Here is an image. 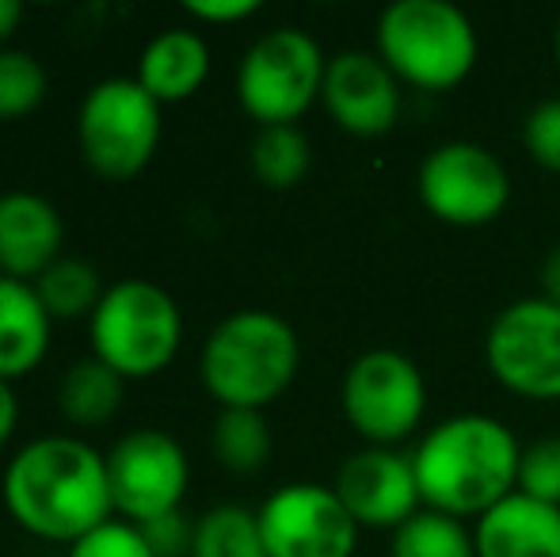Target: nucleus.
<instances>
[{
	"mask_svg": "<svg viewBox=\"0 0 560 557\" xmlns=\"http://www.w3.org/2000/svg\"><path fill=\"white\" fill-rule=\"evenodd\" d=\"M4 508L27 535L73 546L115 515L107 454L77 436H43L4 466Z\"/></svg>",
	"mask_w": 560,
	"mask_h": 557,
	"instance_id": "nucleus-1",
	"label": "nucleus"
},
{
	"mask_svg": "<svg viewBox=\"0 0 560 557\" xmlns=\"http://www.w3.org/2000/svg\"><path fill=\"white\" fill-rule=\"evenodd\" d=\"M523 443L488 413H457L439 420L416 443L412 466L423 508L477 523L518 489Z\"/></svg>",
	"mask_w": 560,
	"mask_h": 557,
	"instance_id": "nucleus-2",
	"label": "nucleus"
},
{
	"mask_svg": "<svg viewBox=\"0 0 560 557\" xmlns=\"http://www.w3.org/2000/svg\"><path fill=\"white\" fill-rule=\"evenodd\" d=\"M302 367L294 325L271 310H236L210 328L199 356L207 394L222 409L264 413L290 390Z\"/></svg>",
	"mask_w": 560,
	"mask_h": 557,
	"instance_id": "nucleus-3",
	"label": "nucleus"
},
{
	"mask_svg": "<svg viewBox=\"0 0 560 557\" xmlns=\"http://www.w3.org/2000/svg\"><path fill=\"white\" fill-rule=\"evenodd\" d=\"M374 43L397 81L423 92L457 89L480 58L477 27L450 0H397L377 15Z\"/></svg>",
	"mask_w": 560,
	"mask_h": 557,
	"instance_id": "nucleus-4",
	"label": "nucleus"
},
{
	"mask_svg": "<svg viewBox=\"0 0 560 557\" xmlns=\"http://www.w3.org/2000/svg\"><path fill=\"white\" fill-rule=\"evenodd\" d=\"M92 356L118 379H153L168 371L184 344V313L164 287L122 279L107 287L104 302L89 317Z\"/></svg>",
	"mask_w": 560,
	"mask_h": 557,
	"instance_id": "nucleus-5",
	"label": "nucleus"
},
{
	"mask_svg": "<svg viewBox=\"0 0 560 557\" xmlns=\"http://www.w3.org/2000/svg\"><path fill=\"white\" fill-rule=\"evenodd\" d=\"M328 58L302 27H275L244 50L236 66V100L259 127H294L320 100Z\"/></svg>",
	"mask_w": 560,
	"mask_h": 557,
	"instance_id": "nucleus-6",
	"label": "nucleus"
},
{
	"mask_svg": "<svg viewBox=\"0 0 560 557\" xmlns=\"http://www.w3.org/2000/svg\"><path fill=\"white\" fill-rule=\"evenodd\" d=\"M161 146V104L133 77H107L77 107V149L104 179H133Z\"/></svg>",
	"mask_w": 560,
	"mask_h": 557,
	"instance_id": "nucleus-7",
	"label": "nucleus"
},
{
	"mask_svg": "<svg viewBox=\"0 0 560 557\" xmlns=\"http://www.w3.org/2000/svg\"><path fill=\"white\" fill-rule=\"evenodd\" d=\"M339 405L347 423L366 439V446H397L423 423L428 382L412 356L370 348L347 367Z\"/></svg>",
	"mask_w": 560,
	"mask_h": 557,
	"instance_id": "nucleus-8",
	"label": "nucleus"
},
{
	"mask_svg": "<svg viewBox=\"0 0 560 557\" xmlns=\"http://www.w3.org/2000/svg\"><path fill=\"white\" fill-rule=\"evenodd\" d=\"M485 363L508 394L560 402V305L541 294L503 305L485 333Z\"/></svg>",
	"mask_w": 560,
	"mask_h": 557,
	"instance_id": "nucleus-9",
	"label": "nucleus"
},
{
	"mask_svg": "<svg viewBox=\"0 0 560 557\" xmlns=\"http://www.w3.org/2000/svg\"><path fill=\"white\" fill-rule=\"evenodd\" d=\"M416 192L435 222L477 230L508 210L511 176L492 149L457 138L443 141L423 156L420 172H416Z\"/></svg>",
	"mask_w": 560,
	"mask_h": 557,
	"instance_id": "nucleus-10",
	"label": "nucleus"
},
{
	"mask_svg": "<svg viewBox=\"0 0 560 557\" xmlns=\"http://www.w3.org/2000/svg\"><path fill=\"white\" fill-rule=\"evenodd\" d=\"M107 481L115 512L126 523H145L184 508L191 466L176 436L161 428H138L115 439L107 451Z\"/></svg>",
	"mask_w": 560,
	"mask_h": 557,
	"instance_id": "nucleus-11",
	"label": "nucleus"
},
{
	"mask_svg": "<svg viewBox=\"0 0 560 557\" xmlns=\"http://www.w3.org/2000/svg\"><path fill=\"white\" fill-rule=\"evenodd\" d=\"M256 512L267 557H351L359 543V523L332 485H282Z\"/></svg>",
	"mask_w": 560,
	"mask_h": 557,
	"instance_id": "nucleus-12",
	"label": "nucleus"
},
{
	"mask_svg": "<svg viewBox=\"0 0 560 557\" xmlns=\"http://www.w3.org/2000/svg\"><path fill=\"white\" fill-rule=\"evenodd\" d=\"M332 489L351 512V520L359 523V531H397L416 512H423L412 451L405 454L397 446H362V451H354L336 469Z\"/></svg>",
	"mask_w": 560,
	"mask_h": 557,
	"instance_id": "nucleus-13",
	"label": "nucleus"
},
{
	"mask_svg": "<svg viewBox=\"0 0 560 557\" xmlns=\"http://www.w3.org/2000/svg\"><path fill=\"white\" fill-rule=\"evenodd\" d=\"M320 104L343 135L382 138L400 119V81L377 50H339L328 58Z\"/></svg>",
	"mask_w": 560,
	"mask_h": 557,
	"instance_id": "nucleus-14",
	"label": "nucleus"
},
{
	"mask_svg": "<svg viewBox=\"0 0 560 557\" xmlns=\"http://www.w3.org/2000/svg\"><path fill=\"white\" fill-rule=\"evenodd\" d=\"M61 245H66V222L46 195H0V276L35 282L61 260Z\"/></svg>",
	"mask_w": 560,
	"mask_h": 557,
	"instance_id": "nucleus-15",
	"label": "nucleus"
},
{
	"mask_svg": "<svg viewBox=\"0 0 560 557\" xmlns=\"http://www.w3.org/2000/svg\"><path fill=\"white\" fill-rule=\"evenodd\" d=\"M477 557H560V508L511 492L472 523Z\"/></svg>",
	"mask_w": 560,
	"mask_h": 557,
	"instance_id": "nucleus-16",
	"label": "nucleus"
},
{
	"mask_svg": "<svg viewBox=\"0 0 560 557\" xmlns=\"http://www.w3.org/2000/svg\"><path fill=\"white\" fill-rule=\"evenodd\" d=\"M210 77V46L199 31L168 27L149 38L138 58L133 81L156 100V104H184L207 84Z\"/></svg>",
	"mask_w": 560,
	"mask_h": 557,
	"instance_id": "nucleus-17",
	"label": "nucleus"
},
{
	"mask_svg": "<svg viewBox=\"0 0 560 557\" xmlns=\"http://www.w3.org/2000/svg\"><path fill=\"white\" fill-rule=\"evenodd\" d=\"M54 317L38 302L35 287L0 276V382L31 374L50 351Z\"/></svg>",
	"mask_w": 560,
	"mask_h": 557,
	"instance_id": "nucleus-18",
	"label": "nucleus"
},
{
	"mask_svg": "<svg viewBox=\"0 0 560 557\" xmlns=\"http://www.w3.org/2000/svg\"><path fill=\"white\" fill-rule=\"evenodd\" d=\"M126 379H118L107 363H100L96 356L77 359L58 386V409L73 428H100V423L115 420V413L122 409Z\"/></svg>",
	"mask_w": 560,
	"mask_h": 557,
	"instance_id": "nucleus-19",
	"label": "nucleus"
},
{
	"mask_svg": "<svg viewBox=\"0 0 560 557\" xmlns=\"http://www.w3.org/2000/svg\"><path fill=\"white\" fill-rule=\"evenodd\" d=\"M38 302L46 305L54 321H77L92 317L96 305L104 302L107 287L100 282V271L89 260H77V256H61L54 268H46L35 282Z\"/></svg>",
	"mask_w": 560,
	"mask_h": 557,
	"instance_id": "nucleus-20",
	"label": "nucleus"
},
{
	"mask_svg": "<svg viewBox=\"0 0 560 557\" xmlns=\"http://www.w3.org/2000/svg\"><path fill=\"white\" fill-rule=\"evenodd\" d=\"M252 176L271 192H290L310 176L313 149L298 127H259L248 149Z\"/></svg>",
	"mask_w": 560,
	"mask_h": 557,
	"instance_id": "nucleus-21",
	"label": "nucleus"
},
{
	"mask_svg": "<svg viewBox=\"0 0 560 557\" xmlns=\"http://www.w3.org/2000/svg\"><path fill=\"white\" fill-rule=\"evenodd\" d=\"M191 557H267L259 512L244 504H218L195 520Z\"/></svg>",
	"mask_w": 560,
	"mask_h": 557,
	"instance_id": "nucleus-22",
	"label": "nucleus"
},
{
	"mask_svg": "<svg viewBox=\"0 0 560 557\" xmlns=\"http://www.w3.org/2000/svg\"><path fill=\"white\" fill-rule=\"evenodd\" d=\"M271 423L256 409H222L214 420V459L229 474H256L271 459Z\"/></svg>",
	"mask_w": 560,
	"mask_h": 557,
	"instance_id": "nucleus-23",
	"label": "nucleus"
},
{
	"mask_svg": "<svg viewBox=\"0 0 560 557\" xmlns=\"http://www.w3.org/2000/svg\"><path fill=\"white\" fill-rule=\"evenodd\" d=\"M389 557H477L472 527L443 512H416L405 527L393 531Z\"/></svg>",
	"mask_w": 560,
	"mask_h": 557,
	"instance_id": "nucleus-24",
	"label": "nucleus"
},
{
	"mask_svg": "<svg viewBox=\"0 0 560 557\" xmlns=\"http://www.w3.org/2000/svg\"><path fill=\"white\" fill-rule=\"evenodd\" d=\"M50 92V77H46L43 61L27 50H0V123L27 119L38 112Z\"/></svg>",
	"mask_w": 560,
	"mask_h": 557,
	"instance_id": "nucleus-25",
	"label": "nucleus"
},
{
	"mask_svg": "<svg viewBox=\"0 0 560 557\" xmlns=\"http://www.w3.org/2000/svg\"><path fill=\"white\" fill-rule=\"evenodd\" d=\"M523 497L560 508V436L534 439L518 459V489Z\"/></svg>",
	"mask_w": 560,
	"mask_h": 557,
	"instance_id": "nucleus-26",
	"label": "nucleus"
},
{
	"mask_svg": "<svg viewBox=\"0 0 560 557\" xmlns=\"http://www.w3.org/2000/svg\"><path fill=\"white\" fill-rule=\"evenodd\" d=\"M523 146L546 172L560 176V96H549L530 107L523 119Z\"/></svg>",
	"mask_w": 560,
	"mask_h": 557,
	"instance_id": "nucleus-27",
	"label": "nucleus"
},
{
	"mask_svg": "<svg viewBox=\"0 0 560 557\" xmlns=\"http://www.w3.org/2000/svg\"><path fill=\"white\" fill-rule=\"evenodd\" d=\"M66 557H153V550H149V543L138 531V523L107 520L104 527H96L84 538H77Z\"/></svg>",
	"mask_w": 560,
	"mask_h": 557,
	"instance_id": "nucleus-28",
	"label": "nucleus"
},
{
	"mask_svg": "<svg viewBox=\"0 0 560 557\" xmlns=\"http://www.w3.org/2000/svg\"><path fill=\"white\" fill-rule=\"evenodd\" d=\"M138 531L145 535L153 557H191L195 543V520H187L184 508L168 515H156V520L138 523Z\"/></svg>",
	"mask_w": 560,
	"mask_h": 557,
	"instance_id": "nucleus-29",
	"label": "nucleus"
},
{
	"mask_svg": "<svg viewBox=\"0 0 560 557\" xmlns=\"http://www.w3.org/2000/svg\"><path fill=\"white\" fill-rule=\"evenodd\" d=\"M184 12L199 23H241L252 20L259 4L256 0H191V4H184Z\"/></svg>",
	"mask_w": 560,
	"mask_h": 557,
	"instance_id": "nucleus-30",
	"label": "nucleus"
},
{
	"mask_svg": "<svg viewBox=\"0 0 560 557\" xmlns=\"http://www.w3.org/2000/svg\"><path fill=\"white\" fill-rule=\"evenodd\" d=\"M15 423H20V402H15L12 382H0V446L12 439Z\"/></svg>",
	"mask_w": 560,
	"mask_h": 557,
	"instance_id": "nucleus-31",
	"label": "nucleus"
},
{
	"mask_svg": "<svg viewBox=\"0 0 560 557\" xmlns=\"http://www.w3.org/2000/svg\"><path fill=\"white\" fill-rule=\"evenodd\" d=\"M541 298L560 305V245L541 260Z\"/></svg>",
	"mask_w": 560,
	"mask_h": 557,
	"instance_id": "nucleus-32",
	"label": "nucleus"
},
{
	"mask_svg": "<svg viewBox=\"0 0 560 557\" xmlns=\"http://www.w3.org/2000/svg\"><path fill=\"white\" fill-rule=\"evenodd\" d=\"M20 20H23V4H20V0H0V50H4L8 38L15 35Z\"/></svg>",
	"mask_w": 560,
	"mask_h": 557,
	"instance_id": "nucleus-33",
	"label": "nucleus"
},
{
	"mask_svg": "<svg viewBox=\"0 0 560 557\" xmlns=\"http://www.w3.org/2000/svg\"><path fill=\"white\" fill-rule=\"evenodd\" d=\"M553 54H557V66H560V20H557V31H553Z\"/></svg>",
	"mask_w": 560,
	"mask_h": 557,
	"instance_id": "nucleus-34",
	"label": "nucleus"
}]
</instances>
